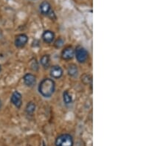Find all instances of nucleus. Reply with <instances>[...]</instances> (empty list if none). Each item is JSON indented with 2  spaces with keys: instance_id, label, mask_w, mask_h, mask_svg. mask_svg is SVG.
Wrapping results in <instances>:
<instances>
[{
  "instance_id": "obj_1",
  "label": "nucleus",
  "mask_w": 166,
  "mask_h": 146,
  "mask_svg": "<svg viewBox=\"0 0 166 146\" xmlns=\"http://www.w3.org/2000/svg\"><path fill=\"white\" fill-rule=\"evenodd\" d=\"M55 89L56 84L50 78H44L41 81L38 86L39 93L44 97H51L55 92Z\"/></svg>"
},
{
  "instance_id": "obj_2",
  "label": "nucleus",
  "mask_w": 166,
  "mask_h": 146,
  "mask_svg": "<svg viewBox=\"0 0 166 146\" xmlns=\"http://www.w3.org/2000/svg\"><path fill=\"white\" fill-rule=\"evenodd\" d=\"M55 144L56 146H73L74 142L72 136L68 134H64L56 138Z\"/></svg>"
},
{
  "instance_id": "obj_3",
  "label": "nucleus",
  "mask_w": 166,
  "mask_h": 146,
  "mask_svg": "<svg viewBox=\"0 0 166 146\" xmlns=\"http://www.w3.org/2000/svg\"><path fill=\"white\" fill-rule=\"evenodd\" d=\"M28 41V37L26 34L22 33L17 36L15 39V45L17 48H22L26 45Z\"/></svg>"
},
{
  "instance_id": "obj_4",
  "label": "nucleus",
  "mask_w": 166,
  "mask_h": 146,
  "mask_svg": "<svg viewBox=\"0 0 166 146\" xmlns=\"http://www.w3.org/2000/svg\"><path fill=\"white\" fill-rule=\"evenodd\" d=\"M76 58L78 62L84 63L88 58V52L83 47H78L76 50Z\"/></svg>"
},
{
  "instance_id": "obj_5",
  "label": "nucleus",
  "mask_w": 166,
  "mask_h": 146,
  "mask_svg": "<svg viewBox=\"0 0 166 146\" xmlns=\"http://www.w3.org/2000/svg\"><path fill=\"white\" fill-rule=\"evenodd\" d=\"M11 101L17 109H20L22 104V96L21 93L15 91L11 95Z\"/></svg>"
},
{
  "instance_id": "obj_6",
  "label": "nucleus",
  "mask_w": 166,
  "mask_h": 146,
  "mask_svg": "<svg viewBox=\"0 0 166 146\" xmlns=\"http://www.w3.org/2000/svg\"><path fill=\"white\" fill-rule=\"evenodd\" d=\"M24 83L27 86L32 87L36 84V76L33 74H30V73H27L23 78Z\"/></svg>"
},
{
  "instance_id": "obj_7",
  "label": "nucleus",
  "mask_w": 166,
  "mask_h": 146,
  "mask_svg": "<svg viewBox=\"0 0 166 146\" xmlns=\"http://www.w3.org/2000/svg\"><path fill=\"white\" fill-rule=\"evenodd\" d=\"M75 50L71 46L66 47L62 52V58L64 60H70L74 57Z\"/></svg>"
},
{
  "instance_id": "obj_8",
  "label": "nucleus",
  "mask_w": 166,
  "mask_h": 146,
  "mask_svg": "<svg viewBox=\"0 0 166 146\" xmlns=\"http://www.w3.org/2000/svg\"><path fill=\"white\" fill-rule=\"evenodd\" d=\"M50 75L53 78L58 79L63 75V70L59 66H53L50 70Z\"/></svg>"
},
{
  "instance_id": "obj_9",
  "label": "nucleus",
  "mask_w": 166,
  "mask_h": 146,
  "mask_svg": "<svg viewBox=\"0 0 166 146\" xmlns=\"http://www.w3.org/2000/svg\"><path fill=\"white\" fill-rule=\"evenodd\" d=\"M55 38L54 33L50 30H46L44 32V33L42 34V38H43L44 41L46 43L50 44L53 41Z\"/></svg>"
},
{
  "instance_id": "obj_10",
  "label": "nucleus",
  "mask_w": 166,
  "mask_h": 146,
  "mask_svg": "<svg viewBox=\"0 0 166 146\" xmlns=\"http://www.w3.org/2000/svg\"><path fill=\"white\" fill-rule=\"evenodd\" d=\"M40 11L44 15H49V13L51 12V6L50 3L47 2H43L39 6Z\"/></svg>"
},
{
  "instance_id": "obj_11",
  "label": "nucleus",
  "mask_w": 166,
  "mask_h": 146,
  "mask_svg": "<svg viewBox=\"0 0 166 146\" xmlns=\"http://www.w3.org/2000/svg\"><path fill=\"white\" fill-rule=\"evenodd\" d=\"M40 63L42 65V66L44 68L49 67L50 63V58L49 55H44L40 59Z\"/></svg>"
},
{
  "instance_id": "obj_12",
  "label": "nucleus",
  "mask_w": 166,
  "mask_h": 146,
  "mask_svg": "<svg viewBox=\"0 0 166 146\" xmlns=\"http://www.w3.org/2000/svg\"><path fill=\"white\" fill-rule=\"evenodd\" d=\"M36 110V104L33 102H30L27 103L26 106L25 111L28 114H33Z\"/></svg>"
},
{
  "instance_id": "obj_13",
  "label": "nucleus",
  "mask_w": 166,
  "mask_h": 146,
  "mask_svg": "<svg viewBox=\"0 0 166 146\" xmlns=\"http://www.w3.org/2000/svg\"><path fill=\"white\" fill-rule=\"evenodd\" d=\"M63 100H64V102L66 105L70 104L72 102V96H71L67 91H65V92L63 93Z\"/></svg>"
},
{
  "instance_id": "obj_14",
  "label": "nucleus",
  "mask_w": 166,
  "mask_h": 146,
  "mask_svg": "<svg viewBox=\"0 0 166 146\" xmlns=\"http://www.w3.org/2000/svg\"><path fill=\"white\" fill-rule=\"evenodd\" d=\"M68 73L70 76H76L78 74V68L76 65H70L68 68Z\"/></svg>"
},
{
  "instance_id": "obj_15",
  "label": "nucleus",
  "mask_w": 166,
  "mask_h": 146,
  "mask_svg": "<svg viewBox=\"0 0 166 146\" xmlns=\"http://www.w3.org/2000/svg\"><path fill=\"white\" fill-rule=\"evenodd\" d=\"M60 41H61V39L58 40L56 42V46H57V47H61V46L63 45V43H64V41H63L61 42H60Z\"/></svg>"
},
{
  "instance_id": "obj_16",
  "label": "nucleus",
  "mask_w": 166,
  "mask_h": 146,
  "mask_svg": "<svg viewBox=\"0 0 166 146\" xmlns=\"http://www.w3.org/2000/svg\"><path fill=\"white\" fill-rule=\"evenodd\" d=\"M1 107H2V101L0 100V108H1Z\"/></svg>"
},
{
  "instance_id": "obj_17",
  "label": "nucleus",
  "mask_w": 166,
  "mask_h": 146,
  "mask_svg": "<svg viewBox=\"0 0 166 146\" xmlns=\"http://www.w3.org/2000/svg\"><path fill=\"white\" fill-rule=\"evenodd\" d=\"M1 70H2V68H1V65H0V72H1Z\"/></svg>"
}]
</instances>
